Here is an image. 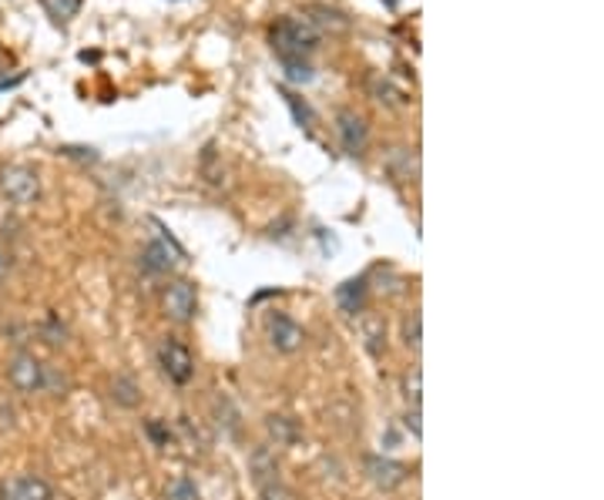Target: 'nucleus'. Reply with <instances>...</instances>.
<instances>
[{
  "instance_id": "obj_25",
  "label": "nucleus",
  "mask_w": 604,
  "mask_h": 500,
  "mask_svg": "<svg viewBox=\"0 0 604 500\" xmlns=\"http://www.w3.org/2000/svg\"><path fill=\"white\" fill-rule=\"evenodd\" d=\"M0 71H4V58H0Z\"/></svg>"
},
{
  "instance_id": "obj_21",
  "label": "nucleus",
  "mask_w": 604,
  "mask_h": 500,
  "mask_svg": "<svg viewBox=\"0 0 604 500\" xmlns=\"http://www.w3.org/2000/svg\"><path fill=\"white\" fill-rule=\"evenodd\" d=\"M380 330H387V326H383V320H369V326H366V340H369V349H374V353H380V349H377V343H380Z\"/></svg>"
},
{
  "instance_id": "obj_10",
  "label": "nucleus",
  "mask_w": 604,
  "mask_h": 500,
  "mask_svg": "<svg viewBox=\"0 0 604 500\" xmlns=\"http://www.w3.org/2000/svg\"><path fill=\"white\" fill-rule=\"evenodd\" d=\"M55 490L40 477H11L0 484V500H51Z\"/></svg>"
},
{
  "instance_id": "obj_11",
  "label": "nucleus",
  "mask_w": 604,
  "mask_h": 500,
  "mask_svg": "<svg viewBox=\"0 0 604 500\" xmlns=\"http://www.w3.org/2000/svg\"><path fill=\"white\" fill-rule=\"evenodd\" d=\"M336 302L346 316H359L366 309V279H350L336 289Z\"/></svg>"
},
{
  "instance_id": "obj_22",
  "label": "nucleus",
  "mask_w": 604,
  "mask_h": 500,
  "mask_svg": "<svg viewBox=\"0 0 604 500\" xmlns=\"http://www.w3.org/2000/svg\"><path fill=\"white\" fill-rule=\"evenodd\" d=\"M406 427L413 430L416 440H421V406H413V410L406 414Z\"/></svg>"
},
{
  "instance_id": "obj_8",
  "label": "nucleus",
  "mask_w": 604,
  "mask_h": 500,
  "mask_svg": "<svg viewBox=\"0 0 604 500\" xmlns=\"http://www.w3.org/2000/svg\"><path fill=\"white\" fill-rule=\"evenodd\" d=\"M269 343L279 353H299L306 343V330L293 320L286 312H272L269 316Z\"/></svg>"
},
{
  "instance_id": "obj_20",
  "label": "nucleus",
  "mask_w": 604,
  "mask_h": 500,
  "mask_svg": "<svg viewBox=\"0 0 604 500\" xmlns=\"http://www.w3.org/2000/svg\"><path fill=\"white\" fill-rule=\"evenodd\" d=\"M283 98L289 102V108H293V115H296V121H299V124H312V111H309V105H306V102H299V98L293 95V91H286V87H283Z\"/></svg>"
},
{
  "instance_id": "obj_1",
  "label": "nucleus",
  "mask_w": 604,
  "mask_h": 500,
  "mask_svg": "<svg viewBox=\"0 0 604 500\" xmlns=\"http://www.w3.org/2000/svg\"><path fill=\"white\" fill-rule=\"evenodd\" d=\"M319 27L309 21V17H283L275 21L272 31H269V40H272V51L283 58H309L316 48H319Z\"/></svg>"
},
{
  "instance_id": "obj_3",
  "label": "nucleus",
  "mask_w": 604,
  "mask_h": 500,
  "mask_svg": "<svg viewBox=\"0 0 604 500\" xmlns=\"http://www.w3.org/2000/svg\"><path fill=\"white\" fill-rule=\"evenodd\" d=\"M44 380H48V367H44L34 353H14L8 359V383L17 393H24V396L44 393Z\"/></svg>"
},
{
  "instance_id": "obj_2",
  "label": "nucleus",
  "mask_w": 604,
  "mask_h": 500,
  "mask_svg": "<svg viewBox=\"0 0 604 500\" xmlns=\"http://www.w3.org/2000/svg\"><path fill=\"white\" fill-rule=\"evenodd\" d=\"M0 195L11 205H34L40 199V175L31 165H0Z\"/></svg>"
},
{
  "instance_id": "obj_23",
  "label": "nucleus",
  "mask_w": 604,
  "mask_h": 500,
  "mask_svg": "<svg viewBox=\"0 0 604 500\" xmlns=\"http://www.w3.org/2000/svg\"><path fill=\"white\" fill-rule=\"evenodd\" d=\"M149 433L155 437V443H158V447H168V433L162 430V424H155V420H152V424H149Z\"/></svg>"
},
{
  "instance_id": "obj_19",
  "label": "nucleus",
  "mask_w": 604,
  "mask_h": 500,
  "mask_svg": "<svg viewBox=\"0 0 604 500\" xmlns=\"http://www.w3.org/2000/svg\"><path fill=\"white\" fill-rule=\"evenodd\" d=\"M403 396H406L413 406H421V370H416V367L403 377Z\"/></svg>"
},
{
  "instance_id": "obj_7",
  "label": "nucleus",
  "mask_w": 604,
  "mask_h": 500,
  "mask_svg": "<svg viewBox=\"0 0 604 500\" xmlns=\"http://www.w3.org/2000/svg\"><path fill=\"white\" fill-rule=\"evenodd\" d=\"M336 134H340V145H343L346 155H353V158L366 155V148H369V124H366V118L359 111L343 108L336 115Z\"/></svg>"
},
{
  "instance_id": "obj_6",
  "label": "nucleus",
  "mask_w": 604,
  "mask_h": 500,
  "mask_svg": "<svg viewBox=\"0 0 604 500\" xmlns=\"http://www.w3.org/2000/svg\"><path fill=\"white\" fill-rule=\"evenodd\" d=\"M363 471L369 477V484H374L377 490L390 493V490H400L406 480H410V467L393 461V457H380V453H369V457H363Z\"/></svg>"
},
{
  "instance_id": "obj_13",
  "label": "nucleus",
  "mask_w": 604,
  "mask_h": 500,
  "mask_svg": "<svg viewBox=\"0 0 604 500\" xmlns=\"http://www.w3.org/2000/svg\"><path fill=\"white\" fill-rule=\"evenodd\" d=\"M142 265H145L149 272H168V269L175 265L171 249H168L165 242H152V246L145 249V255H142Z\"/></svg>"
},
{
  "instance_id": "obj_24",
  "label": "nucleus",
  "mask_w": 604,
  "mask_h": 500,
  "mask_svg": "<svg viewBox=\"0 0 604 500\" xmlns=\"http://www.w3.org/2000/svg\"><path fill=\"white\" fill-rule=\"evenodd\" d=\"M4 272H8V259H4V252H0V279H4Z\"/></svg>"
},
{
  "instance_id": "obj_9",
  "label": "nucleus",
  "mask_w": 604,
  "mask_h": 500,
  "mask_svg": "<svg viewBox=\"0 0 604 500\" xmlns=\"http://www.w3.org/2000/svg\"><path fill=\"white\" fill-rule=\"evenodd\" d=\"M252 474H256V487L262 490L265 500H286V490H283V484H279L275 457H272L265 447H259L252 453Z\"/></svg>"
},
{
  "instance_id": "obj_14",
  "label": "nucleus",
  "mask_w": 604,
  "mask_h": 500,
  "mask_svg": "<svg viewBox=\"0 0 604 500\" xmlns=\"http://www.w3.org/2000/svg\"><path fill=\"white\" fill-rule=\"evenodd\" d=\"M283 74H286V81H293V84H309V81L316 78L309 58H283Z\"/></svg>"
},
{
  "instance_id": "obj_15",
  "label": "nucleus",
  "mask_w": 604,
  "mask_h": 500,
  "mask_svg": "<svg viewBox=\"0 0 604 500\" xmlns=\"http://www.w3.org/2000/svg\"><path fill=\"white\" fill-rule=\"evenodd\" d=\"M165 497H168V500H199V487H196L192 477H175V480L168 484Z\"/></svg>"
},
{
  "instance_id": "obj_17",
  "label": "nucleus",
  "mask_w": 604,
  "mask_h": 500,
  "mask_svg": "<svg viewBox=\"0 0 604 500\" xmlns=\"http://www.w3.org/2000/svg\"><path fill=\"white\" fill-rule=\"evenodd\" d=\"M44 4H48V11H51V17H55V21H68V17H74V14H78L81 0H44Z\"/></svg>"
},
{
  "instance_id": "obj_18",
  "label": "nucleus",
  "mask_w": 604,
  "mask_h": 500,
  "mask_svg": "<svg viewBox=\"0 0 604 500\" xmlns=\"http://www.w3.org/2000/svg\"><path fill=\"white\" fill-rule=\"evenodd\" d=\"M111 393H115V400H118L121 406H134V403H138V396H134L138 390H134V383H131L128 377H118L115 386H111Z\"/></svg>"
},
{
  "instance_id": "obj_12",
  "label": "nucleus",
  "mask_w": 604,
  "mask_h": 500,
  "mask_svg": "<svg viewBox=\"0 0 604 500\" xmlns=\"http://www.w3.org/2000/svg\"><path fill=\"white\" fill-rule=\"evenodd\" d=\"M403 343H406V349L421 353V346H424V316H421V309H413L403 320Z\"/></svg>"
},
{
  "instance_id": "obj_4",
  "label": "nucleus",
  "mask_w": 604,
  "mask_h": 500,
  "mask_svg": "<svg viewBox=\"0 0 604 500\" xmlns=\"http://www.w3.org/2000/svg\"><path fill=\"white\" fill-rule=\"evenodd\" d=\"M158 367H162V373L175 386H189L192 377H196V356H192V349L185 346V343H178V340L168 336L158 346Z\"/></svg>"
},
{
  "instance_id": "obj_16",
  "label": "nucleus",
  "mask_w": 604,
  "mask_h": 500,
  "mask_svg": "<svg viewBox=\"0 0 604 500\" xmlns=\"http://www.w3.org/2000/svg\"><path fill=\"white\" fill-rule=\"evenodd\" d=\"M269 433L279 440V443H293L299 437V427L289 420V417H269Z\"/></svg>"
},
{
  "instance_id": "obj_5",
  "label": "nucleus",
  "mask_w": 604,
  "mask_h": 500,
  "mask_svg": "<svg viewBox=\"0 0 604 500\" xmlns=\"http://www.w3.org/2000/svg\"><path fill=\"white\" fill-rule=\"evenodd\" d=\"M162 309L171 323L185 326V323H192L196 320V312H199V293L189 279H171L162 293Z\"/></svg>"
}]
</instances>
